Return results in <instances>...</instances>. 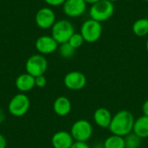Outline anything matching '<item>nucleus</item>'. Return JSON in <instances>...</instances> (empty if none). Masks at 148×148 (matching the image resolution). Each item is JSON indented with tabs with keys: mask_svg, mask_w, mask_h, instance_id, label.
<instances>
[{
	"mask_svg": "<svg viewBox=\"0 0 148 148\" xmlns=\"http://www.w3.org/2000/svg\"><path fill=\"white\" fill-rule=\"evenodd\" d=\"M134 121V117L130 111L121 110L113 116L108 129L112 134L126 137L133 133Z\"/></svg>",
	"mask_w": 148,
	"mask_h": 148,
	"instance_id": "nucleus-1",
	"label": "nucleus"
},
{
	"mask_svg": "<svg viewBox=\"0 0 148 148\" xmlns=\"http://www.w3.org/2000/svg\"><path fill=\"white\" fill-rule=\"evenodd\" d=\"M74 33V25L71 22L65 19L56 21L51 28V36L58 44L68 42Z\"/></svg>",
	"mask_w": 148,
	"mask_h": 148,
	"instance_id": "nucleus-2",
	"label": "nucleus"
},
{
	"mask_svg": "<svg viewBox=\"0 0 148 148\" xmlns=\"http://www.w3.org/2000/svg\"><path fill=\"white\" fill-rule=\"evenodd\" d=\"M114 13V3L108 0H101L91 5L89 10L90 18L102 23L108 20Z\"/></svg>",
	"mask_w": 148,
	"mask_h": 148,
	"instance_id": "nucleus-3",
	"label": "nucleus"
},
{
	"mask_svg": "<svg viewBox=\"0 0 148 148\" xmlns=\"http://www.w3.org/2000/svg\"><path fill=\"white\" fill-rule=\"evenodd\" d=\"M30 107L29 98L23 93L14 95L9 102L8 111L16 117H22L27 114Z\"/></svg>",
	"mask_w": 148,
	"mask_h": 148,
	"instance_id": "nucleus-4",
	"label": "nucleus"
},
{
	"mask_svg": "<svg viewBox=\"0 0 148 148\" xmlns=\"http://www.w3.org/2000/svg\"><path fill=\"white\" fill-rule=\"evenodd\" d=\"M84 38V41L88 43H93L97 42L102 34V26L101 23L97 22L93 19L86 20L82 27L80 32Z\"/></svg>",
	"mask_w": 148,
	"mask_h": 148,
	"instance_id": "nucleus-5",
	"label": "nucleus"
},
{
	"mask_svg": "<svg viewBox=\"0 0 148 148\" xmlns=\"http://www.w3.org/2000/svg\"><path fill=\"white\" fill-rule=\"evenodd\" d=\"M70 134L74 140L86 142L93 134V127L88 121L78 120L72 125Z\"/></svg>",
	"mask_w": 148,
	"mask_h": 148,
	"instance_id": "nucleus-6",
	"label": "nucleus"
},
{
	"mask_svg": "<svg viewBox=\"0 0 148 148\" xmlns=\"http://www.w3.org/2000/svg\"><path fill=\"white\" fill-rule=\"evenodd\" d=\"M48 69L47 59L41 54L29 56L25 64L26 73L34 77L42 75Z\"/></svg>",
	"mask_w": 148,
	"mask_h": 148,
	"instance_id": "nucleus-7",
	"label": "nucleus"
},
{
	"mask_svg": "<svg viewBox=\"0 0 148 148\" xmlns=\"http://www.w3.org/2000/svg\"><path fill=\"white\" fill-rule=\"evenodd\" d=\"M63 82L67 88L77 91L85 88L87 78L86 75L80 71H71L64 76Z\"/></svg>",
	"mask_w": 148,
	"mask_h": 148,
	"instance_id": "nucleus-8",
	"label": "nucleus"
},
{
	"mask_svg": "<svg viewBox=\"0 0 148 148\" xmlns=\"http://www.w3.org/2000/svg\"><path fill=\"white\" fill-rule=\"evenodd\" d=\"M35 21L36 25L40 29H47L52 28V26L56 22V14L52 9L48 7H43L36 12Z\"/></svg>",
	"mask_w": 148,
	"mask_h": 148,
	"instance_id": "nucleus-9",
	"label": "nucleus"
},
{
	"mask_svg": "<svg viewBox=\"0 0 148 148\" xmlns=\"http://www.w3.org/2000/svg\"><path fill=\"white\" fill-rule=\"evenodd\" d=\"M62 7L66 16L69 17H78L86 11L87 3L84 0H66Z\"/></svg>",
	"mask_w": 148,
	"mask_h": 148,
	"instance_id": "nucleus-10",
	"label": "nucleus"
},
{
	"mask_svg": "<svg viewBox=\"0 0 148 148\" xmlns=\"http://www.w3.org/2000/svg\"><path fill=\"white\" fill-rule=\"evenodd\" d=\"M36 49L41 55H49L58 49L57 42L51 36H42L36 41Z\"/></svg>",
	"mask_w": 148,
	"mask_h": 148,
	"instance_id": "nucleus-11",
	"label": "nucleus"
},
{
	"mask_svg": "<svg viewBox=\"0 0 148 148\" xmlns=\"http://www.w3.org/2000/svg\"><path fill=\"white\" fill-rule=\"evenodd\" d=\"M74 142L71 134L66 131L56 132L51 139V144L54 148H70Z\"/></svg>",
	"mask_w": 148,
	"mask_h": 148,
	"instance_id": "nucleus-12",
	"label": "nucleus"
},
{
	"mask_svg": "<svg viewBox=\"0 0 148 148\" xmlns=\"http://www.w3.org/2000/svg\"><path fill=\"white\" fill-rule=\"evenodd\" d=\"M113 115L111 112L105 108H99L95 111L94 121L95 124L101 128H108Z\"/></svg>",
	"mask_w": 148,
	"mask_h": 148,
	"instance_id": "nucleus-13",
	"label": "nucleus"
},
{
	"mask_svg": "<svg viewBox=\"0 0 148 148\" xmlns=\"http://www.w3.org/2000/svg\"><path fill=\"white\" fill-rule=\"evenodd\" d=\"M53 109L56 114L61 117H64L70 113L72 109V104L69 99L66 96H59L54 101Z\"/></svg>",
	"mask_w": 148,
	"mask_h": 148,
	"instance_id": "nucleus-14",
	"label": "nucleus"
},
{
	"mask_svg": "<svg viewBox=\"0 0 148 148\" xmlns=\"http://www.w3.org/2000/svg\"><path fill=\"white\" fill-rule=\"evenodd\" d=\"M15 83H16V88L22 93L29 92L31 89H33L34 87H36L35 77L28 73L22 74L19 76H17Z\"/></svg>",
	"mask_w": 148,
	"mask_h": 148,
	"instance_id": "nucleus-15",
	"label": "nucleus"
},
{
	"mask_svg": "<svg viewBox=\"0 0 148 148\" xmlns=\"http://www.w3.org/2000/svg\"><path fill=\"white\" fill-rule=\"evenodd\" d=\"M133 133L140 139L148 138V117L142 115L134 121Z\"/></svg>",
	"mask_w": 148,
	"mask_h": 148,
	"instance_id": "nucleus-16",
	"label": "nucleus"
},
{
	"mask_svg": "<svg viewBox=\"0 0 148 148\" xmlns=\"http://www.w3.org/2000/svg\"><path fill=\"white\" fill-rule=\"evenodd\" d=\"M133 32L135 36L142 37L148 34V19L147 18H139L137 19L132 27Z\"/></svg>",
	"mask_w": 148,
	"mask_h": 148,
	"instance_id": "nucleus-17",
	"label": "nucleus"
},
{
	"mask_svg": "<svg viewBox=\"0 0 148 148\" xmlns=\"http://www.w3.org/2000/svg\"><path fill=\"white\" fill-rule=\"evenodd\" d=\"M103 148H126L125 138L112 134L105 140L103 143Z\"/></svg>",
	"mask_w": 148,
	"mask_h": 148,
	"instance_id": "nucleus-18",
	"label": "nucleus"
},
{
	"mask_svg": "<svg viewBox=\"0 0 148 148\" xmlns=\"http://www.w3.org/2000/svg\"><path fill=\"white\" fill-rule=\"evenodd\" d=\"M124 138H125L126 148H139L141 144L142 139H140L139 136H137L134 133L129 134Z\"/></svg>",
	"mask_w": 148,
	"mask_h": 148,
	"instance_id": "nucleus-19",
	"label": "nucleus"
},
{
	"mask_svg": "<svg viewBox=\"0 0 148 148\" xmlns=\"http://www.w3.org/2000/svg\"><path fill=\"white\" fill-rule=\"evenodd\" d=\"M75 49H74L69 42L62 43L59 47V53L63 58H70L74 56Z\"/></svg>",
	"mask_w": 148,
	"mask_h": 148,
	"instance_id": "nucleus-20",
	"label": "nucleus"
},
{
	"mask_svg": "<svg viewBox=\"0 0 148 148\" xmlns=\"http://www.w3.org/2000/svg\"><path fill=\"white\" fill-rule=\"evenodd\" d=\"M85 41H84V38L82 37V34L81 33H74L73 34V36L70 37V39L69 40V43L74 48V49H78V48H80L82 44H83V42H84Z\"/></svg>",
	"mask_w": 148,
	"mask_h": 148,
	"instance_id": "nucleus-21",
	"label": "nucleus"
},
{
	"mask_svg": "<svg viewBox=\"0 0 148 148\" xmlns=\"http://www.w3.org/2000/svg\"><path fill=\"white\" fill-rule=\"evenodd\" d=\"M47 84V79L44 76V75H39L35 77V85L37 88H44Z\"/></svg>",
	"mask_w": 148,
	"mask_h": 148,
	"instance_id": "nucleus-22",
	"label": "nucleus"
},
{
	"mask_svg": "<svg viewBox=\"0 0 148 148\" xmlns=\"http://www.w3.org/2000/svg\"><path fill=\"white\" fill-rule=\"evenodd\" d=\"M45 3L50 6H59V5H63L66 0H44Z\"/></svg>",
	"mask_w": 148,
	"mask_h": 148,
	"instance_id": "nucleus-23",
	"label": "nucleus"
},
{
	"mask_svg": "<svg viewBox=\"0 0 148 148\" xmlns=\"http://www.w3.org/2000/svg\"><path fill=\"white\" fill-rule=\"evenodd\" d=\"M70 148H90L89 146L86 142H81V141H75Z\"/></svg>",
	"mask_w": 148,
	"mask_h": 148,
	"instance_id": "nucleus-24",
	"label": "nucleus"
},
{
	"mask_svg": "<svg viewBox=\"0 0 148 148\" xmlns=\"http://www.w3.org/2000/svg\"><path fill=\"white\" fill-rule=\"evenodd\" d=\"M7 147V141L5 137L0 134V148H6Z\"/></svg>",
	"mask_w": 148,
	"mask_h": 148,
	"instance_id": "nucleus-25",
	"label": "nucleus"
},
{
	"mask_svg": "<svg viewBox=\"0 0 148 148\" xmlns=\"http://www.w3.org/2000/svg\"><path fill=\"white\" fill-rule=\"evenodd\" d=\"M142 112H143V115L148 117V100H147L142 105Z\"/></svg>",
	"mask_w": 148,
	"mask_h": 148,
	"instance_id": "nucleus-26",
	"label": "nucleus"
},
{
	"mask_svg": "<svg viewBox=\"0 0 148 148\" xmlns=\"http://www.w3.org/2000/svg\"><path fill=\"white\" fill-rule=\"evenodd\" d=\"M84 1L86 2V3H87V4H88V3H89V4L93 5V4L96 3L97 2H99V1H101V0H84Z\"/></svg>",
	"mask_w": 148,
	"mask_h": 148,
	"instance_id": "nucleus-27",
	"label": "nucleus"
},
{
	"mask_svg": "<svg viewBox=\"0 0 148 148\" xmlns=\"http://www.w3.org/2000/svg\"><path fill=\"white\" fill-rule=\"evenodd\" d=\"M108 1H109V2H111V3H114V2H117V1H119V0H108Z\"/></svg>",
	"mask_w": 148,
	"mask_h": 148,
	"instance_id": "nucleus-28",
	"label": "nucleus"
},
{
	"mask_svg": "<svg viewBox=\"0 0 148 148\" xmlns=\"http://www.w3.org/2000/svg\"><path fill=\"white\" fill-rule=\"evenodd\" d=\"M146 48H147V50L148 52V40L147 42V44H146Z\"/></svg>",
	"mask_w": 148,
	"mask_h": 148,
	"instance_id": "nucleus-29",
	"label": "nucleus"
},
{
	"mask_svg": "<svg viewBox=\"0 0 148 148\" xmlns=\"http://www.w3.org/2000/svg\"><path fill=\"white\" fill-rule=\"evenodd\" d=\"M145 1H147V2H148V0H145Z\"/></svg>",
	"mask_w": 148,
	"mask_h": 148,
	"instance_id": "nucleus-30",
	"label": "nucleus"
},
{
	"mask_svg": "<svg viewBox=\"0 0 148 148\" xmlns=\"http://www.w3.org/2000/svg\"><path fill=\"white\" fill-rule=\"evenodd\" d=\"M128 1H129V0H128Z\"/></svg>",
	"mask_w": 148,
	"mask_h": 148,
	"instance_id": "nucleus-31",
	"label": "nucleus"
}]
</instances>
